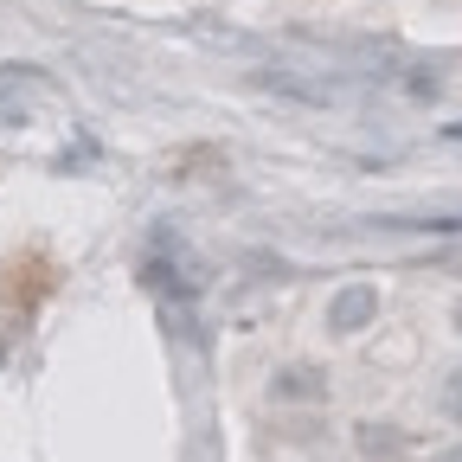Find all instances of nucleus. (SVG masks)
Segmentation results:
<instances>
[{
	"label": "nucleus",
	"instance_id": "f257e3e1",
	"mask_svg": "<svg viewBox=\"0 0 462 462\" xmlns=\"http://www.w3.org/2000/svg\"><path fill=\"white\" fill-rule=\"evenodd\" d=\"M373 315H379V289L373 282H346L340 296H334V309H328V328L334 334H360Z\"/></svg>",
	"mask_w": 462,
	"mask_h": 462
},
{
	"label": "nucleus",
	"instance_id": "f03ea898",
	"mask_svg": "<svg viewBox=\"0 0 462 462\" xmlns=\"http://www.w3.org/2000/svg\"><path fill=\"white\" fill-rule=\"evenodd\" d=\"M276 392H282V398H321V373H315V366H296V373L276 379Z\"/></svg>",
	"mask_w": 462,
	"mask_h": 462
},
{
	"label": "nucleus",
	"instance_id": "7ed1b4c3",
	"mask_svg": "<svg viewBox=\"0 0 462 462\" xmlns=\"http://www.w3.org/2000/svg\"><path fill=\"white\" fill-rule=\"evenodd\" d=\"M360 449H385V456H398V449H404V437H398V430H385V424H360Z\"/></svg>",
	"mask_w": 462,
	"mask_h": 462
},
{
	"label": "nucleus",
	"instance_id": "20e7f679",
	"mask_svg": "<svg viewBox=\"0 0 462 462\" xmlns=\"http://www.w3.org/2000/svg\"><path fill=\"white\" fill-rule=\"evenodd\" d=\"M443 418L462 424V373H449V385H443Z\"/></svg>",
	"mask_w": 462,
	"mask_h": 462
},
{
	"label": "nucleus",
	"instance_id": "39448f33",
	"mask_svg": "<svg viewBox=\"0 0 462 462\" xmlns=\"http://www.w3.org/2000/svg\"><path fill=\"white\" fill-rule=\"evenodd\" d=\"M411 97L430 103V97H437V78H430V71H411Z\"/></svg>",
	"mask_w": 462,
	"mask_h": 462
},
{
	"label": "nucleus",
	"instance_id": "423d86ee",
	"mask_svg": "<svg viewBox=\"0 0 462 462\" xmlns=\"http://www.w3.org/2000/svg\"><path fill=\"white\" fill-rule=\"evenodd\" d=\"M437 462H462V443H449V449H437Z\"/></svg>",
	"mask_w": 462,
	"mask_h": 462
},
{
	"label": "nucleus",
	"instance_id": "0eeeda50",
	"mask_svg": "<svg viewBox=\"0 0 462 462\" xmlns=\"http://www.w3.org/2000/svg\"><path fill=\"white\" fill-rule=\"evenodd\" d=\"M456 328H462V302H456Z\"/></svg>",
	"mask_w": 462,
	"mask_h": 462
}]
</instances>
